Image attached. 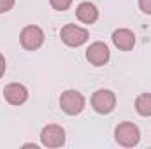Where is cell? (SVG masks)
I'll use <instances>...</instances> for the list:
<instances>
[{
	"label": "cell",
	"instance_id": "277c9868",
	"mask_svg": "<svg viewBox=\"0 0 151 149\" xmlns=\"http://www.w3.org/2000/svg\"><path fill=\"white\" fill-rule=\"evenodd\" d=\"M19 42L25 49L28 51H35L44 44V32L42 28H39L37 25H28L21 30L19 34Z\"/></svg>",
	"mask_w": 151,
	"mask_h": 149
},
{
	"label": "cell",
	"instance_id": "8992f818",
	"mask_svg": "<svg viewBox=\"0 0 151 149\" xmlns=\"http://www.w3.org/2000/svg\"><path fill=\"white\" fill-rule=\"evenodd\" d=\"M60 37L67 46L79 47L88 40V30L83 27H77V25H65L60 32Z\"/></svg>",
	"mask_w": 151,
	"mask_h": 149
},
{
	"label": "cell",
	"instance_id": "5bb4252c",
	"mask_svg": "<svg viewBox=\"0 0 151 149\" xmlns=\"http://www.w3.org/2000/svg\"><path fill=\"white\" fill-rule=\"evenodd\" d=\"M139 7H141L142 12L151 14V0H139Z\"/></svg>",
	"mask_w": 151,
	"mask_h": 149
},
{
	"label": "cell",
	"instance_id": "4fadbf2b",
	"mask_svg": "<svg viewBox=\"0 0 151 149\" xmlns=\"http://www.w3.org/2000/svg\"><path fill=\"white\" fill-rule=\"evenodd\" d=\"M12 7H14V0H0V14L9 12Z\"/></svg>",
	"mask_w": 151,
	"mask_h": 149
},
{
	"label": "cell",
	"instance_id": "7a4b0ae2",
	"mask_svg": "<svg viewBox=\"0 0 151 149\" xmlns=\"http://www.w3.org/2000/svg\"><path fill=\"white\" fill-rule=\"evenodd\" d=\"M60 107L65 114L76 116V114L83 112V109H84V97L76 90H67L60 97Z\"/></svg>",
	"mask_w": 151,
	"mask_h": 149
},
{
	"label": "cell",
	"instance_id": "7c38bea8",
	"mask_svg": "<svg viewBox=\"0 0 151 149\" xmlns=\"http://www.w3.org/2000/svg\"><path fill=\"white\" fill-rule=\"evenodd\" d=\"M51 7L56 9V11H67L72 4V0H49Z\"/></svg>",
	"mask_w": 151,
	"mask_h": 149
},
{
	"label": "cell",
	"instance_id": "5b68a950",
	"mask_svg": "<svg viewBox=\"0 0 151 149\" xmlns=\"http://www.w3.org/2000/svg\"><path fill=\"white\" fill-rule=\"evenodd\" d=\"M40 142L46 148H60L65 144V130L60 125H47L40 132Z\"/></svg>",
	"mask_w": 151,
	"mask_h": 149
},
{
	"label": "cell",
	"instance_id": "30bf717a",
	"mask_svg": "<svg viewBox=\"0 0 151 149\" xmlns=\"http://www.w3.org/2000/svg\"><path fill=\"white\" fill-rule=\"evenodd\" d=\"M76 16L84 25H93L99 19V9L91 2H81L76 9Z\"/></svg>",
	"mask_w": 151,
	"mask_h": 149
},
{
	"label": "cell",
	"instance_id": "3957f363",
	"mask_svg": "<svg viewBox=\"0 0 151 149\" xmlns=\"http://www.w3.org/2000/svg\"><path fill=\"white\" fill-rule=\"evenodd\" d=\"M91 107L99 114H109L116 107V95L111 90H97L91 97Z\"/></svg>",
	"mask_w": 151,
	"mask_h": 149
},
{
	"label": "cell",
	"instance_id": "6da1fadb",
	"mask_svg": "<svg viewBox=\"0 0 151 149\" xmlns=\"http://www.w3.org/2000/svg\"><path fill=\"white\" fill-rule=\"evenodd\" d=\"M114 137H116V142L121 144L123 148H134L141 140V132H139L137 125L127 121V123H121L116 126Z\"/></svg>",
	"mask_w": 151,
	"mask_h": 149
},
{
	"label": "cell",
	"instance_id": "9c48e42d",
	"mask_svg": "<svg viewBox=\"0 0 151 149\" xmlns=\"http://www.w3.org/2000/svg\"><path fill=\"white\" fill-rule=\"evenodd\" d=\"M113 42L114 46L121 51H130L135 46V35L128 28H118L113 32Z\"/></svg>",
	"mask_w": 151,
	"mask_h": 149
},
{
	"label": "cell",
	"instance_id": "52a82bcc",
	"mask_svg": "<svg viewBox=\"0 0 151 149\" xmlns=\"http://www.w3.org/2000/svg\"><path fill=\"white\" fill-rule=\"evenodd\" d=\"M111 58V51L104 42H93L88 49H86V60L95 65V67H102L109 62Z\"/></svg>",
	"mask_w": 151,
	"mask_h": 149
},
{
	"label": "cell",
	"instance_id": "8fae6325",
	"mask_svg": "<svg viewBox=\"0 0 151 149\" xmlns=\"http://www.w3.org/2000/svg\"><path fill=\"white\" fill-rule=\"evenodd\" d=\"M135 111L144 117L151 116V93H142L135 98Z\"/></svg>",
	"mask_w": 151,
	"mask_h": 149
},
{
	"label": "cell",
	"instance_id": "ba28073f",
	"mask_svg": "<svg viewBox=\"0 0 151 149\" xmlns=\"http://www.w3.org/2000/svg\"><path fill=\"white\" fill-rule=\"evenodd\" d=\"M4 97L11 105H21L28 100V90L19 82H11L4 88Z\"/></svg>",
	"mask_w": 151,
	"mask_h": 149
},
{
	"label": "cell",
	"instance_id": "9a60e30c",
	"mask_svg": "<svg viewBox=\"0 0 151 149\" xmlns=\"http://www.w3.org/2000/svg\"><path fill=\"white\" fill-rule=\"evenodd\" d=\"M5 67H7V65H5V58H4L2 53H0V79H2V75L5 74Z\"/></svg>",
	"mask_w": 151,
	"mask_h": 149
}]
</instances>
